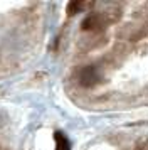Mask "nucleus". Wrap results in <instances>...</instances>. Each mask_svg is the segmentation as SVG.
Listing matches in <instances>:
<instances>
[{
	"instance_id": "nucleus-1",
	"label": "nucleus",
	"mask_w": 148,
	"mask_h": 150,
	"mask_svg": "<svg viewBox=\"0 0 148 150\" xmlns=\"http://www.w3.org/2000/svg\"><path fill=\"white\" fill-rule=\"evenodd\" d=\"M98 79H99V74H98L96 68H93V66H87V68L81 69V73H79V83L82 84V86H93Z\"/></svg>"
},
{
	"instance_id": "nucleus-2",
	"label": "nucleus",
	"mask_w": 148,
	"mask_h": 150,
	"mask_svg": "<svg viewBox=\"0 0 148 150\" xmlns=\"http://www.w3.org/2000/svg\"><path fill=\"white\" fill-rule=\"evenodd\" d=\"M54 140H56V150H69V149H71L69 140H67L61 132H57V133L54 135Z\"/></svg>"
},
{
	"instance_id": "nucleus-3",
	"label": "nucleus",
	"mask_w": 148,
	"mask_h": 150,
	"mask_svg": "<svg viewBox=\"0 0 148 150\" xmlns=\"http://www.w3.org/2000/svg\"><path fill=\"white\" fill-rule=\"evenodd\" d=\"M101 25V22L98 17H94V15H91V17H87L86 21L82 22V27L86 29V30H89V29H96V27H99Z\"/></svg>"
},
{
	"instance_id": "nucleus-4",
	"label": "nucleus",
	"mask_w": 148,
	"mask_h": 150,
	"mask_svg": "<svg viewBox=\"0 0 148 150\" xmlns=\"http://www.w3.org/2000/svg\"><path fill=\"white\" fill-rule=\"evenodd\" d=\"M81 8H82L81 2H71V4H67V14L74 15V14H78V10H81Z\"/></svg>"
}]
</instances>
